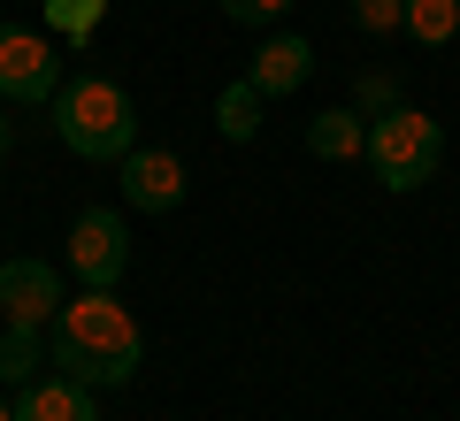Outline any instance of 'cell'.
Masks as SVG:
<instances>
[{
	"instance_id": "19",
	"label": "cell",
	"mask_w": 460,
	"mask_h": 421,
	"mask_svg": "<svg viewBox=\"0 0 460 421\" xmlns=\"http://www.w3.org/2000/svg\"><path fill=\"white\" fill-rule=\"evenodd\" d=\"M0 421H16V406H8V399H0Z\"/></svg>"
},
{
	"instance_id": "5",
	"label": "cell",
	"mask_w": 460,
	"mask_h": 421,
	"mask_svg": "<svg viewBox=\"0 0 460 421\" xmlns=\"http://www.w3.org/2000/svg\"><path fill=\"white\" fill-rule=\"evenodd\" d=\"M123 268H131V230H123V215L84 207L77 223H69V276H77L84 292H115Z\"/></svg>"
},
{
	"instance_id": "15",
	"label": "cell",
	"mask_w": 460,
	"mask_h": 421,
	"mask_svg": "<svg viewBox=\"0 0 460 421\" xmlns=\"http://www.w3.org/2000/svg\"><path fill=\"white\" fill-rule=\"evenodd\" d=\"M407 23V0H353V31H399Z\"/></svg>"
},
{
	"instance_id": "13",
	"label": "cell",
	"mask_w": 460,
	"mask_h": 421,
	"mask_svg": "<svg viewBox=\"0 0 460 421\" xmlns=\"http://www.w3.org/2000/svg\"><path fill=\"white\" fill-rule=\"evenodd\" d=\"M399 31L414 39V47H453L460 39V0H407V23Z\"/></svg>"
},
{
	"instance_id": "11",
	"label": "cell",
	"mask_w": 460,
	"mask_h": 421,
	"mask_svg": "<svg viewBox=\"0 0 460 421\" xmlns=\"http://www.w3.org/2000/svg\"><path fill=\"white\" fill-rule=\"evenodd\" d=\"M215 130H223L230 146L261 138V92H253V77H230L223 92H215Z\"/></svg>"
},
{
	"instance_id": "16",
	"label": "cell",
	"mask_w": 460,
	"mask_h": 421,
	"mask_svg": "<svg viewBox=\"0 0 460 421\" xmlns=\"http://www.w3.org/2000/svg\"><path fill=\"white\" fill-rule=\"evenodd\" d=\"M353 108H361V115H392V108H399V84L376 69V77H361V84H353Z\"/></svg>"
},
{
	"instance_id": "14",
	"label": "cell",
	"mask_w": 460,
	"mask_h": 421,
	"mask_svg": "<svg viewBox=\"0 0 460 421\" xmlns=\"http://www.w3.org/2000/svg\"><path fill=\"white\" fill-rule=\"evenodd\" d=\"M100 23H108V0H47V31H62L69 47H93Z\"/></svg>"
},
{
	"instance_id": "18",
	"label": "cell",
	"mask_w": 460,
	"mask_h": 421,
	"mask_svg": "<svg viewBox=\"0 0 460 421\" xmlns=\"http://www.w3.org/2000/svg\"><path fill=\"white\" fill-rule=\"evenodd\" d=\"M8 138H16V130H8V108H0V153H8Z\"/></svg>"
},
{
	"instance_id": "6",
	"label": "cell",
	"mask_w": 460,
	"mask_h": 421,
	"mask_svg": "<svg viewBox=\"0 0 460 421\" xmlns=\"http://www.w3.org/2000/svg\"><path fill=\"white\" fill-rule=\"evenodd\" d=\"M54 314H62V268L54 260H0V322L16 329H54Z\"/></svg>"
},
{
	"instance_id": "17",
	"label": "cell",
	"mask_w": 460,
	"mask_h": 421,
	"mask_svg": "<svg viewBox=\"0 0 460 421\" xmlns=\"http://www.w3.org/2000/svg\"><path fill=\"white\" fill-rule=\"evenodd\" d=\"M284 8H292V0H223V16H230V23H246V31H253V23H277Z\"/></svg>"
},
{
	"instance_id": "7",
	"label": "cell",
	"mask_w": 460,
	"mask_h": 421,
	"mask_svg": "<svg viewBox=\"0 0 460 421\" xmlns=\"http://www.w3.org/2000/svg\"><path fill=\"white\" fill-rule=\"evenodd\" d=\"M115 169H123V199H131L138 215H169V207L184 199V162H177V153L131 146V153H123Z\"/></svg>"
},
{
	"instance_id": "12",
	"label": "cell",
	"mask_w": 460,
	"mask_h": 421,
	"mask_svg": "<svg viewBox=\"0 0 460 421\" xmlns=\"http://www.w3.org/2000/svg\"><path fill=\"white\" fill-rule=\"evenodd\" d=\"M39 368H47V329L0 322V383H39Z\"/></svg>"
},
{
	"instance_id": "9",
	"label": "cell",
	"mask_w": 460,
	"mask_h": 421,
	"mask_svg": "<svg viewBox=\"0 0 460 421\" xmlns=\"http://www.w3.org/2000/svg\"><path fill=\"white\" fill-rule=\"evenodd\" d=\"M246 77H253V92H261V100H292L299 84L314 77V47H307V39H269V47L253 54Z\"/></svg>"
},
{
	"instance_id": "2",
	"label": "cell",
	"mask_w": 460,
	"mask_h": 421,
	"mask_svg": "<svg viewBox=\"0 0 460 421\" xmlns=\"http://www.w3.org/2000/svg\"><path fill=\"white\" fill-rule=\"evenodd\" d=\"M54 130L77 162H123L138 146V108L123 84L84 69V77H62V92H54Z\"/></svg>"
},
{
	"instance_id": "4",
	"label": "cell",
	"mask_w": 460,
	"mask_h": 421,
	"mask_svg": "<svg viewBox=\"0 0 460 421\" xmlns=\"http://www.w3.org/2000/svg\"><path fill=\"white\" fill-rule=\"evenodd\" d=\"M62 92V54L31 23H0V100L8 108H54Z\"/></svg>"
},
{
	"instance_id": "8",
	"label": "cell",
	"mask_w": 460,
	"mask_h": 421,
	"mask_svg": "<svg viewBox=\"0 0 460 421\" xmlns=\"http://www.w3.org/2000/svg\"><path fill=\"white\" fill-rule=\"evenodd\" d=\"M16 421H100V390L69 383V375H39V383H23Z\"/></svg>"
},
{
	"instance_id": "1",
	"label": "cell",
	"mask_w": 460,
	"mask_h": 421,
	"mask_svg": "<svg viewBox=\"0 0 460 421\" xmlns=\"http://www.w3.org/2000/svg\"><path fill=\"white\" fill-rule=\"evenodd\" d=\"M54 368L84 390H123L146 360V329L131 322V307H115V292H84V299H62L54 314Z\"/></svg>"
},
{
	"instance_id": "10",
	"label": "cell",
	"mask_w": 460,
	"mask_h": 421,
	"mask_svg": "<svg viewBox=\"0 0 460 421\" xmlns=\"http://www.w3.org/2000/svg\"><path fill=\"white\" fill-rule=\"evenodd\" d=\"M307 146L323 153V162H361V146H368V115L361 108H323L307 123Z\"/></svg>"
},
{
	"instance_id": "3",
	"label": "cell",
	"mask_w": 460,
	"mask_h": 421,
	"mask_svg": "<svg viewBox=\"0 0 460 421\" xmlns=\"http://www.w3.org/2000/svg\"><path fill=\"white\" fill-rule=\"evenodd\" d=\"M361 162L376 169L384 192H422L445 162V123L422 108H392V115H368V146Z\"/></svg>"
}]
</instances>
